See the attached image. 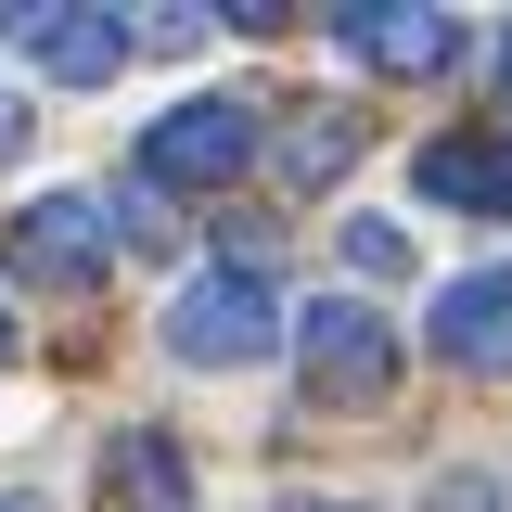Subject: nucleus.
I'll list each match as a JSON object with an SVG mask.
<instances>
[{
    "instance_id": "obj_1",
    "label": "nucleus",
    "mask_w": 512,
    "mask_h": 512,
    "mask_svg": "<svg viewBox=\"0 0 512 512\" xmlns=\"http://www.w3.org/2000/svg\"><path fill=\"white\" fill-rule=\"evenodd\" d=\"M269 333H282V308H269V282H256L244 256L231 269H192L180 295H167V346H180L192 372H244V359H269Z\"/></svg>"
},
{
    "instance_id": "obj_2",
    "label": "nucleus",
    "mask_w": 512,
    "mask_h": 512,
    "mask_svg": "<svg viewBox=\"0 0 512 512\" xmlns=\"http://www.w3.org/2000/svg\"><path fill=\"white\" fill-rule=\"evenodd\" d=\"M256 167V116L231 103V90H192V103H167V116L141 128V180L154 192H218Z\"/></svg>"
},
{
    "instance_id": "obj_3",
    "label": "nucleus",
    "mask_w": 512,
    "mask_h": 512,
    "mask_svg": "<svg viewBox=\"0 0 512 512\" xmlns=\"http://www.w3.org/2000/svg\"><path fill=\"white\" fill-rule=\"evenodd\" d=\"M295 359H308V397H384L397 384V320H372L359 295H320L295 320Z\"/></svg>"
},
{
    "instance_id": "obj_4",
    "label": "nucleus",
    "mask_w": 512,
    "mask_h": 512,
    "mask_svg": "<svg viewBox=\"0 0 512 512\" xmlns=\"http://www.w3.org/2000/svg\"><path fill=\"white\" fill-rule=\"evenodd\" d=\"M0 39L39 64V77H77V90H116V64H128V26L116 13H77V0H13Z\"/></svg>"
},
{
    "instance_id": "obj_5",
    "label": "nucleus",
    "mask_w": 512,
    "mask_h": 512,
    "mask_svg": "<svg viewBox=\"0 0 512 512\" xmlns=\"http://www.w3.org/2000/svg\"><path fill=\"white\" fill-rule=\"evenodd\" d=\"M13 269H39V282H90L103 256H116V218L90 205V192H39V205H13Z\"/></svg>"
},
{
    "instance_id": "obj_6",
    "label": "nucleus",
    "mask_w": 512,
    "mask_h": 512,
    "mask_svg": "<svg viewBox=\"0 0 512 512\" xmlns=\"http://www.w3.org/2000/svg\"><path fill=\"white\" fill-rule=\"evenodd\" d=\"M423 346H436V359H461V372H512V256L448 282L436 320H423Z\"/></svg>"
},
{
    "instance_id": "obj_7",
    "label": "nucleus",
    "mask_w": 512,
    "mask_h": 512,
    "mask_svg": "<svg viewBox=\"0 0 512 512\" xmlns=\"http://www.w3.org/2000/svg\"><path fill=\"white\" fill-rule=\"evenodd\" d=\"M333 39H346L359 64H384V77H436V64H461V26H448V13H410V0H346Z\"/></svg>"
},
{
    "instance_id": "obj_8",
    "label": "nucleus",
    "mask_w": 512,
    "mask_h": 512,
    "mask_svg": "<svg viewBox=\"0 0 512 512\" xmlns=\"http://www.w3.org/2000/svg\"><path fill=\"white\" fill-rule=\"evenodd\" d=\"M410 180H423V205L500 218V205H512V154H500V141H423V167H410Z\"/></svg>"
},
{
    "instance_id": "obj_9",
    "label": "nucleus",
    "mask_w": 512,
    "mask_h": 512,
    "mask_svg": "<svg viewBox=\"0 0 512 512\" xmlns=\"http://www.w3.org/2000/svg\"><path fill=\"white\" fill-rule=\"evenodd\" d=\"M346 154H359V128H346V116H308V128H282V180H346Z\"/></svg>"
},
{
    "instance_id": "obj_10",
    "label": "nucleus",
    "mask_w": 512,
    "mask_h": 512,
    "mask_svg": "<svg viewBox=\"0 0 512 512\" xmlns=\"http://www.w3.org/2000/svg\"><path fill=\"white\" fill-rule=\"evenodd\" d=\"M116 474H128L154 512H180V448H167V436H128V448H116Z\"/></svg>"
},
{
    "instance_id": "obj_11",
    "label": "nucleus",
    "mask_w": 512,
    "mask_h": 512,
    "mask_svg": "<svg viewBox=\"0 0 512 512\" xmlns=\"http://www.w3.org/2000/svg\"><path fill=\"white\" fill-rule=\"evenodd\" d=\"M346 269H359V282H397V269H410V231H397V218H346Z\"/></svg>"
},
{
    "instance_id": "obj_12",
    "label": "nucleus",
    "mask_w": 512,
    "mask_h": 512,
    "mask_svg": "<svg viewBox=\"0 0 512 512\" xmlns=\"http://www.w3.org/2000/svg\"><path fill=\"white\" fill-rule=\"evenodd\" d=\"M26 128H39V116H26V103H13V90H0V167H13V154H26Z\"/></svg>"
},
{
    "instance_id": "obj_13",
    "label": "nucleus",
    "mask_w": 512,
    "mask_h": 512,
    "mask_svg": "<svg viewBox=\"0 0 512 512\" xmlns=\"http://www.w3.org/2000/svg\"><path fill=\"white\" fill-rule=\"evenodd\" d=\"M500 90H512V26H500Z\"/></svg>"
},
{
    "instance_id": "obj_14",
    "label": "nucleus",
    "mask_w": 512,
    "mask_h": 512,
    "mask_svg": "<svg viewBox=\"0 0 512 512\" xmlns=\"http://www.w3.org/2000/svg\"><path fill=\"white\" fill-rule=\"evenodd\" d=\"M0 359H13V308H0Z\"/></svg>"
},
{
    "instance_id": "obj_15",
    "label": "nucleus",
    "mask_w": 512,
    "mask_h": 512,
    "mask_svg": "<svg viewBox=\"0 0 512 512\" xmlns=\"http://www.w3.org/2000/svg\"><path fill=\"white\" fill-rule=\"evenodd\" d=\"M320 512H359V500H320Z\"/></svg>"
},
{
    "instance_id": "obj_16",
    "label": "nucleus",
    "mask_w": 512,
    "mask_h": 512,
    "mask_svg": "<svg viewBox=\"0 0 512 512\" xmlns=\"http://www.w3.org/2000/svg\"><path fill=\"white\" fill-rule=\"evenodd\" d=\"M0 512H39V500H0Z\"/></svg>"
}]
</instances>
